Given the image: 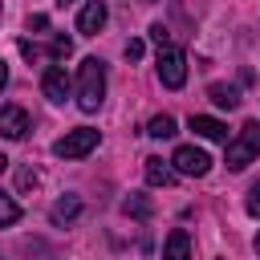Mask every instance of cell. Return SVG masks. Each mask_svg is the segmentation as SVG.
Here are the masks:
<instances>
[{
  "mask_svg": "<svg viewBox=\"0 0 260 260\" xmlns=\"http://www.w3.org/2000/svg\"><path fill=\"white\" fill-rule=\"evenodd\" d=\"M142 4H154V0H142Z\"/></svg>",
  "mask_w": 260,
  "mask_h": 260,
  "instance_id": "cell-27",
  "label": "cell"
},
{
  "mask_svg": "<svg viewBox=\"0 0 260 260\" xmlns=\"http://www.w3.org/2000/svg\"><path fill=\"white\" fill-rule=\"evenodd\" d=\"M154 69H158V81L167 89H183V81H187V57H183L179 45L162 41L158 45V57H154Z\"/></svg>",
  "mask_w": 260,
  "mask_h": 260,
  "instance_id": "cell-2",
  "label": "cell"
},
{
  "mask_svg": "<svg viewBox=\"0 0 260 260\" xmlns=\"http://www.w3.org/2000/svg\"><path fill=\"white\" fill-rule=\"evenodd\" d=\"M162 252H167V256H187V252H191V240H187V232H183V228H175V232L167 236Z\"/></svg>",
  "mask_w": 260,
  "mask_h": 260,
  "instance_id": "cell-14",
  "label": "cell"
},
{
  "mask_svg": "<svg viewBox=\"0 0 260 260\" xmlns=\"http://www.w3.org/2000/svg\"><path fill=\"white\" fill-rule=\"evenodd\" d=\"M126 215H138V219H146V215H150V199H142V195H130V199H126Z\"/></svg>",
  "mask_w": 260,
  "mask_h": 260,
  "instance_id": "cell-16",
  "label": "cell"
},
{
  "mask_svg": "<svg viewBox=\"0 0 260 260\" xmlns=\"http://www.w3.org/2000/svg\"><path fill=\"white\" fill-rule=\"evenodd\" d=\"M57 4H61V8H65V4H73V0H57Z\"/></svg>",
  "mask_w": 260,
  "mask_h": 260,
  "instance_id": "cell-25",
  "label": "cell"
},
{
  "mask_svg": "<svg viewBox=\"0 0 260 260\" xmlns=\"http://www.w3.org/2000/svg\"><path fill=\"white\" fill-rule=\"evenodd\" d=\"M41 93H45L53 106H61V102L69 98V73H65V65H49V69H45V77H41Z\"/></svg>",
  "mask_w": 260,
  "mask_h": 260,
  "instance_id": "cell-7",
  "label": "cell"
},
{
  "mask_svg": "<svg viewBox=\"0 0 260 260\" xmlns=\"http://www.w3.org/2000/svg\"><path fill=\"white\" fill-rule=\"evenodd\" d=\"M256 150H260V126L248 122L236 138H228V171H244L248 162H256Z\"/></svg>",
  "mask_w": 260,
  "mask_h": 260,
  "instance_id": "cell-3",
  "label": "cell"
},
{
  "mask_svg": "<svg viewBox=\"0 0 260 260\" xmlns=\"http://www.w3.org/2000/svg\"><path fill=\"white\" fill-rule=\"evenodd\" d=\"M4 171H8V154L0 150V175H4Z\"/></svg>",
  "mask_w": 260,
  "mask_h": 260,
  "instance_id": "cell-24",
  "label": "cell"
},
{
  "mask_svg": "<svg viewBox=\"0 0 260 260\" xmlns=\"http://www.w3.org/2000/svg\"><path fill=\"white\" fill-rule=\"evenodd\" d=\"M142 53H146V45H142L138 37H134V41H126V61H138Z\"/></svg>",
  "mask_w": 260,
  "mask_h": 260,
  "instance_id": "cell-18",
  "label": "cell"
},
{
  "mask_svg": "<svg viewBox=\"0 0 260 260\" xmlns=\"http://www.w3.org/2000/svg\"><path fill=\"white\" fill-rule=\"evenodd\" d=\"M146 134H150V138H175L179 130H175V118H171V114H154L150 126H146Z\"/></svg>",
  "mask_w": 260,
  "mask_h": 260,
  "instance_id": "cell-13",
  "label": "cell"
},
{
  "mask_svg": "<svg viewBox=\"0 0 260 260\" xmlns=\"http://www.w3.org/2000/svg\"><path fill=\"white\" fill-rule=\"evenodd\" d=\"M41 28H49V16L45 12H32L28 16V32H41Z\"/></svg>",
  "mask_w": 260,
  "mask_h": 260,
  "instance_id": "cell-20",
  "label": "cell"
},
{
  "mask_svg": "<svg viewBox=\"0 0 260 260\" xmlns=\"http://www.w3.org/2000/svg\"><path fill=\"white\" fill-rule=\"evenodd\" d=\"M73 98H77V110H85V114H93L106 102V61H98V57H85L81 61Z\"/></svg>",
  "mask_w": 260,
  "mask_h": 260,
  "instance_id": "cell-1",
  "label": "cell"
},
{
  "mask_svg": "<svg viewBox=\"0 0 260 260\" xmlns=\"http://www.w3.org/2000/svg\"><path fill=\"white\" fill-rule=\"evenodd\" d=\"M28 134V114L20 106H0V138H24Z\"/></svg>",
  "mask_w": 260,
  "mask_h": 260,
  "instance_id": "cell-8",
  "label": "cell"
},
{
  "mask_svg": "<svg viewBox=\"0 0 260 260\" xmlns=\"http://www.w3.org/2000/svg\"><path fill=\"white\" fill-rule=\"evenodd\" d=\"M142 171H146V183H150V187H167V183H175V175H179L175 162H162L158 154H150Z\"/></svg>",
  "mask_w": 260,
  "mask_h": 260,
  "instance_id": "cell-10",
  "label": "cell"
},
{
  "mask_svg": "<svg viewBox=\"0 0 260 260\" xmlns=\"http://www.w3.org/2000/svg\"><path fill=\"white\" fill-rule=\"evenodd\" d=\"M244 207H248V215H260V183L248 191V203H244Z\"/></svg>",
  "mask_w": 260,
  "mask_h": 260,
  "instance_id": "cell-19",
  "label": "cell"
},
{
  "mask_svg": "<svg viewBox=\"0 0 260 260\" xmlns=\"http://www.w3.org/2000/svg\"><path fill=\"white\" fill-rule=\"evenodd\" d=\"M37 183H41V175H37L32 167H24V171H20V187H37Z\"/></svg>",
  "mask_w": 260,
  "mask_h": 260,
  "instance_id": "cell-21",
  "label": "cell"
},
{
  "mask_svg": "<svg viewBox=\"0 0 260 260\" xmlns=\"http://www.w3.org/2000/svg\"><path fill=\"white\" fill-rule=\"evenodd\" d=\"M106 16H110L106 0H85V8L77 12V32H81V37H98L102 24H106Z\"/></svg>",
  "mask_w": 260,
  "mask_h": 260,
  "instance_id": "cell-6",
  "label": "cell"
},
{
  "mask_svg": "<svg viewBox=\"0 0 260 260\" xmlns=\"http://www.w3.org/2000/svg\"><path fill=\"white\" fill-rule=\"evenodd\" d=\"M207 98H211L219 110H236V106H240V89H236V85H223V81L207 85Z\"/></svg>",
  "mask_w": 260,
  "mask_h": 260,
  "instance_id": "cell-12",
  "label": "cell"
},
{
  "mask_svg": "<svg viewBox=\"0 0 260 260\" xmlns=\"http://www.w3.org/2000/svg\"><path fill=\"white\" fill-rule=\"evenodd\" d=\"M256 252H260V236H256Z\"/></svg>",
  "mask_w": 260,
  "mask_h": 260,
  "instance_id": "cell-26",
  "label": "cell"
},
{
  "mask_svg": "<svg viewBox=\"0 0 260 260\" xmlns=\"http://www.w3.org/2000/svg\"><path fill=\"white\" fill-rule=\"evenodd\" d=\"M4 85H8V61L0 57V89H4Z\"/></svg>",
  "mask_w": 260,
  "mask_h": 260,
  "instance_id": "cell-23",
  "label": "cell"
},
{
  "mask_svg": "<svg viewBox=\"0 0 260 260\" xmlns=\"http://www.w3.org/2000/svg\"><path fill=\"white\" fill-rule=\"evenodd\" d=\"M49 53H53V61H65V57L73 53V41H69V37H53V49H49Z\"/></svg>",
  "mask_w": 260,
  "mask_h": 260,
  "instance_id": "cell-17",
  "label": "cell"
},
{
  "mask_svg": "<svg viewBox=\"0 0 260 260\" xmlns=\"http://www.w3.org/2000/svg\"><path fill=\"white\" fill-rule=\"evenodd\" d=\"M16 219H20V203L8 199V195H0V228H12Z\"/></svg>",
  "mask_w": 260,
  "mask_h": 260,
  "instance_id": "cell-15",
  "label": "cell"
},
{
  "mask_svg": "<svg viewBox=\"0 0 260 260\" xmlns=\"http://www.w3.org/2000/svg\"><path fill=\"white\" fill-rule=\"evenodd\" d=\"M171 162H175V171H179V175H191V179H203V175L211 171V154H207V150H199V146H175Z\"/></svg>",
  "mask_w": 260,
  "mask_h": 260,
  "instance_id": "cell-5",
  "label": "cell"
},
{
  "mask_svg": "<svg viewBox=\"0 0 260 260\" xmlns=\"http://www.w3.org/2000/svg\"><path fill=\"white\" fill-rule=\"evenodd\" d=\"M199 138H207V142H228V126L219 122V118H207V114H191V122H187Z\"/></svg>",
  "mask_w": 260,
  "mask_h": 260,
  "instance_id": "cell-9",
  "label": "cell"
},
{
  "mask_svg": "<svg viewBox=\"0 0 260 260\" xmlns=\"http://www.w3.org/2000/svg\"><path fill=\"white\" fill-rule=\"evenodd\" d=\"M150 41L162 45V41H167V28H162V24H150Z\"/></svg>",
  "mask_w": 260,
  "mask_h": 260,
  "instance_id": "cell-22",
  "label": "cell"
},
{
  "mask_svg": "<svg viewBox=\"0 0 260 260\" xmlns=\"http://www.w3.org/2000/svg\"><path fill=\"white\" fill-rule=\"evenodd\" d=\"M77 215H81V199H77V195H65V199H57V203L49 207V219H53L57 228H61V223H73Z\"/></svg>",
  "mask_w": 260,
  "mask_h": 260,
  "instance_id": "cell-11",
  "label": "cell"
},
{
  "mask_svg": "<svg viewBox=\"0 0 260 260\" xmlns=\"http://www.w3.org/2000/svg\"><path fill=\"white\" fill-rule=\"evenodd\" d=\"M98 142H102V134L93 126H77V130H65L53 142V154L57 158H85L89 150H98Z\"/></svg>",
  "mask_w": 260,
  "mask_h": 260,
  "instance_id": "cell-4",
  "label": "cell"
}]
</instances>
